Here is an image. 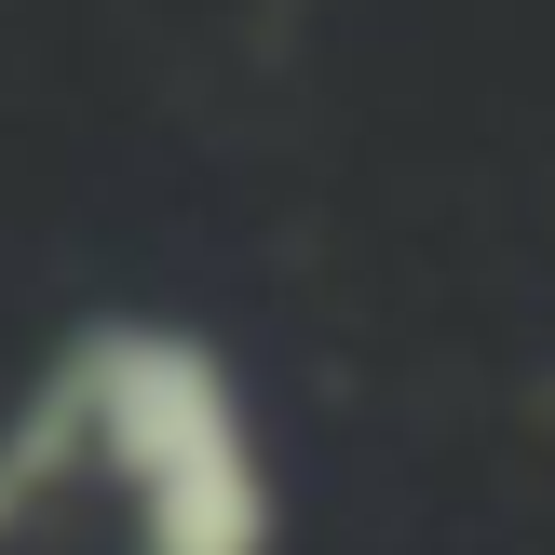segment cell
Returning <instances> with one entry per match:
<instances>
[{
    "label": "cell",
    "instance_id": "6da1fadb",
    "mask_svg": "<svg viewBox=\"0 0 555 555\" xmlns=\"http://www.w3.org/2000/svg\"><path fill=\"white\" fill-rule=\"evenodd\" d=\"M54 393L81 406V448L135 488V529L150 555H258L271 542V488L258 448H244L231 393L190 339H150V325H108V339L68 352Z\"/></svg>",
    "mask_w": 555,
    "mask_h": 555
}]
</instances>
